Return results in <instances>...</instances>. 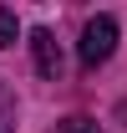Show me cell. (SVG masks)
<instances>
[{"label":"cell","mask_w":127,"mask_h":133,"mask_svg":"<svg viewBox=\"0 0 127 133\" xmlns=\"http://www.w3.org/2000/svg\"><path fill=\"white\" fill-rule=\"evenodd\" d=\"M0 133H15V97L0 92Z\"/></svg>","instance_id":"cell-3"},{"label":"cell","mask_w":127,"mask_h":133,"mask_svg":"<svg viewBox=\"0 0 127 133\" xmlns=\"http://www.w3.org/2000/svg\"><path fill=\"white\" fill-rule=\"evenodd\" d=\"M20 41V26H15V16L10 10H0V46H15Z\"/></svg>","instance_id":"cell-4"},{"label":"cell","mask_w":127,"mask_h":133,"mask_svg":"<svg viewBox=\"0 0 127 133\" xmlns=\"http://www.w3.org/2000/svg\"><path fill=\"white\" fill-rule=\"evenodd\" d=\"M112 51H117V21H112V16H92V21H86V31H81V41H76L81 66H86V72H97Z\"/></svg>","instance_id":"cell-1"},{"label":"cell","mask_w":127,"mask_h":133,"mask_svg":"<svg viewBox=\"0 0 127 133\" xmlns=\"http://www.w3.org/2000/svg\"><path fill=\"white\" fill-rule=\"evenodd\" d=\"M0 92H5V82H0Z\"/></svg>","instance_id":"cell-6"},{"label":"cell","mask_w":127,"mask_h":133,"mask_svg":"<svg viewBox=\"0 0 127 133\" xmlns=\"http://www.w3.org/2000/svg\"><path fill=\"white\" fill-rule=\"evenodd\" d=\"M61 133H102V128H97V118H81V113H71V118L61 123Z\"/></svg>","instance_id":"cell-5"},{"label":"cell","mask_w":127,"mask_h":133,"mask_svg":"<svg viewBox=\"0 0 127 133\" xmlns=\"http://www.w3.org/2000/svg\"><path fill=\"white\" fill-rule=\"evenodd\" d=\"M31 56H36V72H41L46 82L61 77V46H56V36H51L46 26H36V31H31Z\"/></svg>","instance_id":"cell-2"}]
</instances>
